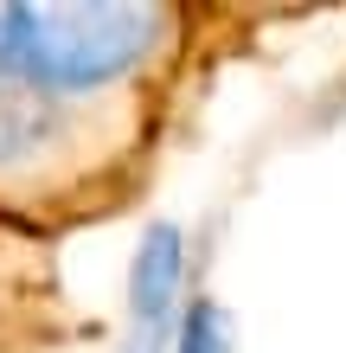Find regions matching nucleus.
Wrapping results in <instances>:
<instances>
[{
	"label": "nucleus",
	"instance_id": "7ed1b4c3",
	"mask_svg": "<svg viewBox=\"0 0 346 353\" xmlns=\"http://www.w3.org/2000/svg\"><path fill=\"white\" fill-rule=\"evenodd\" d=\"M173 289H180V238L167 225H154L135 251L129 302H135V334H167L173 327Z\"/></svg>",
	"mask_w": 346,
	"mask_h": 353
},
{
	"label": "nucleus",
	"instance_id": "f257e3e1",
	"mask_svg": "<svg viewBox=\"0 0 346 353\" xmlns=\"http://www.w3.org/2000/svg\"><path fill=\"white\" fill-rule=\"evenodd\" d=\"M7 39L45 90H90L135 71L160 39V7H7Z\"/></svg>",
	"mask_w": 346,
	"mask_h": 353
},
{
	"label": "nucleus",
	"instance_id": "f03ea898",
	"mask_svg": "<svg viewBox=\"0 0 346 353\" xmlns=\"http://www.w3.org/2000/svg\"><path fill=\"white\" fill-rule=\"evenodd\" d=\"M45 135H52V90L19 65V52L7 39V13H0V168L26 161Z\"/></svg>",
	"mask_w": 346,
	"mask_h": 353
},
{
	"label": "nucleus",
	"instance_id": "20e7f679",
	"mask_svg": "<svg viewBox=\"0 0 346 353\" xmlns=\"http://www.w3.org/2000/svg\"><path fill=\"white\" fill-rule=\"evenodd\" d=\"M180 353H225V315L212 302H193L180 321Z\"/></svg>",
	"mask_w": 346,
	"mask_h": 353
}]
</instances>
